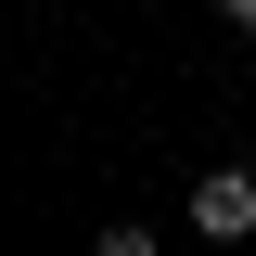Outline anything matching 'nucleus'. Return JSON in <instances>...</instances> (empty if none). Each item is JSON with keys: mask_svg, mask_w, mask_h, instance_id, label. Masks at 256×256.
<instances>
[{"mask_svg": "<svg viewBox=\"0 0 256 256\" xmlns=\"http://www.w3.org/2000/svg\"><path fill=\"white\" fill-rule=\"evenodd\" d=\"M180 218H192V244H244L256 230V166H205Z\"/></svg>", "mask_w": 256, "mask_h": 256, "instance_id": "obj_1", "label": "nucleus"}, {"mask_svg": "<svg viewBox=\"0 0 256 256\" xmlns=\"http://www.w3.org/2000/svg\"><path fill=\"white\" fill-rule=\"evenodd\" d=\"M218 13H230V26H256V0H218Z\"/></svg>", "mask_w": 256, "mask_h": 256, "instance_id": "obj_2", "label": "nucleus"}]
</instances>
